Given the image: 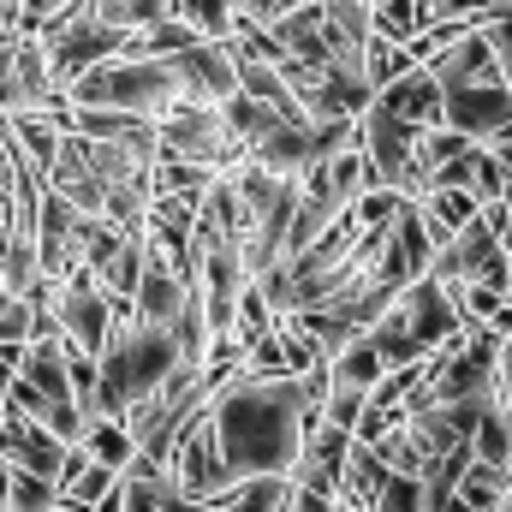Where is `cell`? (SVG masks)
<instances>
[{"mask_svg":"<svg viewBox=\"0 0 512 512\" xmlns=\"http://www.w3.org/2000/svg\"><path fill=\"white\" fill-rule=\"evenodd\" d=\"M209 423L227 477H262V471H292L304 447V393L298 376H245L233 370L209 393Z\"/></svg>","mask_w":512,"mask_h":512,"instance_id":"obj_1","label":"cell"},{"mask_svg":"<svg viewBox=\"0 0 512 512\" xmlns=\"http://www.w3.org/2000/svg\"><path fill=\"white\" fill-rule=\"evenodd\" d=\"M173 358H179V346L161 322H143V316L108 322V340L96 352V417H126L173 370Z\"/></svg>","mask_w":512,"mask_h":512,"instance_id":"obj_2","label":"cell"},{"mask_svg":"<svg viewBox=\"0 0 512 512\" xmlns=\"http://www.w3.org/2000/svg\"><path fill=\"white\" fill-rule=\"evenodd\" d=\"M66 102H96V108L155 120L179 102V78L161 54H108V60H96L90 72H78L66 84Z\"/></svg>","mask_w":512,"mask_h":512,"instance_id":"obj_3","label":"cell"},{"mask_svg":"<svg viewBox=\"0 0 512 512\" xmlns=\"http://www.w3.org/2000/svg\"><path fill=\"white\" fill-rule=\"evenodd\" d=\"M155 143H161V155H185V161H203L215 173L245 161V143L227 131L221 108L215 102H191V96H179L167 114H155Z\"/></svg>","mask_w":512,"mask_h":512,"instance_id":"obj_4","label":"cell"},{"mask_svg":"<svg viewBox=\"0 0 512 512\" xmlns=\"http://www.w3.org/2000/svg\"><path fill=\"white\" fill-rule=\"evenodd\" d=\"M161 483H167L173 495H191V501H215V495L233 483V477H227V465H221V447H215L209 405H197V411L179 423L173 447L161 453Z\"/></svg>","mask_w":512,"mask_h":512,"instance_id":"obj_5","label":"cell"},{"mask_svg":"<svg viewBox=\"0 0 512 512\" xmlns=\"http://www.w3.org/2000/svg\"><path fill=\"white\" fill-rule=\"evenodd\" d=\"M423 274H435L441 286H465V280H483V286H501L507 292V280H512V256L507 245L483 227V215H471L441 251L429 256V268Z\"/></svg>","mask_w":512,"mask_h":512,"instance_id":"obj_6","label":"cell"},{"mask_svg":"<svg viewBox=\"0 0 512 512\" xmlns=\"http://www.w3.org/2000/svg\"><path fill=\"white\" fill-rule=\"evenodd\" d=\"M54 322H60V334L72 340V352H102V340H108V322H114V298H108V286L78 262L60 286H54Z\"/></svg>","mask_w":512,"mask_h":512,"instance_id":"obj_7","label":"cell"},{"mask_svg":"<svg viewBox=\"0 0 512 512\" xmlns=\"http://www.w3.org/2000/svg\"><path fill=\"white\" fill-rule=\"evenodd\" d=\"M66 90L48 78V60H42V42L24 30L0 48V114H24V108H48L60 102Z\"/></svg>","mask_w":512,"mask_h":512,"instance_id":"obj_8","label":"cell"},{"mask_svg":"<svg viewBox=\"0 0 512 512\" xmlns=\"http://www.w3.org/2000/svg\"><path fill=\"white\" fill-rule=\"evenodd\" d=\"M411 137L417 126H405V120H393L387 108H364L358 114V149H364V161H370V179L376 185H393V191H405L411 185ZM411 197V191H405Z\"/></svg>","mask_w":512,"mask_h":512,"instance_id":"obj_9","label":"cell"},{"mask_svg":"<svg viewBox=\"0 0 512 512\" xmlns=\"http://www.w3.org/2000/svg\"><path fill=\"white\" fill-rule=\"evenodd\" d=\"M441 126L459 131V137H471V143L495 137L501 126H512V90L501 78L465 84V90H441Z\"/></svg>","mask_w":512,"mask_h":512,"instance_id":"obj_10","label":"cell"},{"mask_svg":"<svg viewBox=\"0 0 512 512\" xmlns=\"http://www.w3.org/2000/svg\"><path fill=\"white\" fill-rule=\"evenodd\" d=\"M161 60L173 66L179 96H191V102H221V96L239 90V78H233V48H227V42H191V48L161 54Z\"/></svg>","mask_w":512,"mask_h":512,"instance_id":"obj_11","label":"cell"},{"mask_svg":"<svg viewBox=\"0 0 512 512\" xmlns=\"http://www.w3.org/2000/svg\"><path fill=\"white\" fill-rule=\"evenodd\" d=\"M423 72H429L441 90H465V84H489V78H501L495 48H489V36H483L477 24H465L441 54H429V60H423Z\"/></svg>","mask_w":512,"mask_h":512,"instance_id":"obj_12","label":"cell"},{"mask_svg":"<svg viewBox=\"0 0 512 512\" xmlns=\"http://www.w3.org/2000/svg\"><path fill=\"white\" fill-rule=\"evenodd\" d=\"M370 102H376V108H387L393 120H405V126H441V84H435L423 66L399 72V78H393V84H382Z\"/></svg>","mask_w":512,"mask_h":512,"instance_id":"obj_13","label":"cell"},{"mask_svg":"<svg viewBox=\"0 0 512 512\" xmlns=\"http://www.w3.org/2000/svg\"><path fill=\"white\" fill-rule=\"evenodd\" d=\"M185 280L167 268V262H155V256H143V274H137V286H131V316H143V322H173L179 316V304H185Z\"/></svg>","mask_w":512,"mask_h":512,"instance_id":"obj_14","label":"cell"},{"mask_svg":"<svg viewBox=\"0 0 512 512\" xmlns=\"http://www.w3.org/2000/svg\"><path fill=\"white\" fill-rule=\"evenodd\" d=\"M382 477H387V465L370 453V441L352 435V453H346V465H340V477H334V501H346V507H370L376 489H382Z\"/></svg>","mask_w":512,"mask_h":512,"instance_id":"obj_15","label":"cell"},{"mask_svg":"<svg viewBox=\"0 0 512 512\" xmlns=\"http://www.w3.org/2000/svg\"><path fill=\"white\" fill-rule=\"evenodd\" d=\"M286 477L280 471H262V477H233L209 507H221V512H274L280 501H286Z\"/></svg>","mask_w":512,"mask_h":512,"instance_id":"obj_16","label":"cell"},{"mask_svg":"<svg viewBox=\"0 0 512 512\" xmlns=\"http://www.w3.org/2000/svg\"><path fill=\"white\" fill-rule=\"evenodd\" d=\"M453 495L465 501L471 512H495V501L507 495V465H489V459H465V471H459V483H453Z\"/></svg>","mask_w":512,"mask_h":512,"instance_id":"obj_17","label":"cell"},{"mask_svg":"<svg viewBox=\"0 0 512 512\" xmlns=\"http://www.w3.org/2000/svg\"><path fill=\"white\" fill-rule=\"evenodd\" d=\"M78 441H84V447H90V459H96V465H108V471H126V459L137 453V441H131V429L120 423V417H90Z\"/></svg>","mask_w":512,"mask_h":512,"instance_id":"obj_18","label":"cell"},{"mask_svg":"<svg viewBox=\"0 0 512 512\" xmlns=\"http://www.w3.org/2000/svg\"><path fill=\"white\" fill-rule=\"evenodd\" d=\"M54 507H60V489H54V477L6 465V512H54Z\"/></svg>","mask_w":512,"mask_h":512,"instance_id":"obj_19","label":"cell"},{"mask_svg":"<svg viewBox=\"0 0 512 512\" xmlns=\"http://www.w3.org/2000/svg\"><path fill=\"white\" fill-rule=\"evenodd\" d=\"M173 18H185L203 42H227L233 36V0H167Z\"/></svg>","mask_w":512,"mask_h":512,"instance_id":"obj_20","label":"cell"},{"mask_svg":"<svg viewBox=\"0 0 512 512\" xmlns=\"http://www.w3.org/2000/svg\"><path fill=\"white\" fill-rule=\"evenodd\" d=\"M471 453L489 459V465H507L512 459V417L501 411V399L477 417V429H471Z\"/></svg>","mask_w":512,"mask_h":512,"instance_id":"obj_21","label":"cell"},{"mask_svg":"<svg viewBox=\"0 0 512 512\" xmlns=\"http://www.w3.org/2000/svg\"><path fill=\"white\" fill-rule=\"evenodd\" d=\"M399 72H411V54H405L399 42H387V36L370 30V42H364V84L382 90V84H393Z\"/></svg>","mask_w":512,"mask_h":512,"instance_id":"obj_22","label":"cell"},{"mask_svg":"<svg viewBox=\"0 0 512 512\" xmlns=\"http://www.w3.org/2000/svg\"><path fill=\"white\" fill-rule=\"evenodd\" d=\"M114 483H120V471H108V465H96V459H90V465L60 489V507H66V512H90L108 489H114Z\"/></svg>","mask_w":512,"mask_h":512,"instance_id":"obj_23","label":"cell"},{"mask_svg":"<svg viewBox=\"0 0 512 512\" xmlns=\"http://www.w3.org/2000/svg\"><path fill=\"white\" fill-rule=\"evenodd\" d=\"M30 280H36V239L6 233V239H0V286L24 298V286H30Z\"/></svg>","mask_w":512,"mask_h":512,"instance_id":"obj_24","label":"cell"},{"mask_svg":"<svg viewBox=\"0 0 512 512\" xmlns=\"http://www.w3.org/2000/svg\"><path fill=\"white\" fill-rule=\"evenodd\" d=\"M90 12L102 24H114V30H143V24H155L167 12V0H90Z\"/></svg>","mask_w":512,"mask_h":512,"instance_id":"obj_25","label":"cell"},{"mask_svg":"<svg viewBox=\"0 0 512 512\" xmlns=\"http://www.w3.org/2000/svg\"><path fill=\"white\" fill-rule=\"evenodd\" d=\"M417 24H423L417 0H370V30H376V36H387V42H405Z\"/></svg>","mask_w":512,"mask_h":512,"instance_id":"obj_26","label":"cell"},{"mask_svg":"<svg viewBox=\"0 0 512 512\" xmlns=\"http://www.w3.org/2000/svg\"><path fill=\"white\" fill-rule=\"evenodd\" d=\"M501 185H507V173H501L495 155L477 143V149H471V185H465V191H471L477 203H489V197H501Z\"/></svg>","mask_w":512,"mask_h":512,"instance_id":"obj_27","label":"cell"},{"mask_svg":"<svg viewBox=\"0 0 512 512\" xmlns=\"http://www.w3.org/2000/svg\"><path fill=\"white\" fill-rule=\"evenodd\" d=\"M66 382H72V399L96 417V358L90 352H66Z\"/></svg>","mask_w":512,"mask_h":512,"instance_id":"obj_28","label":"cell"},{"mask_svg":"<svg viewBox=\"0 0 512 512\" xmlns=\"http://www.w3.org/2000/svg\"><path fill=\"white\" fill-rule=\"evenodd\" d=\"M24 328H30V310H24V298L0 286V340H24Z\"/></svg>","mask_w":512,"mask_h":512,"instance_id":"obj_29","label":"cell"},{"mask_svg":"<svg viewBox=\"0 0 512 512\" xmlns=\"http://www.w3.org/2000/svg\"><path fill=\"white\" fill-rule=\"evenodd\" d=\"M120 489H126L120 512H161L155 507V489H161V483H149V477H120Z\"/></svg>","mask_w":512,"mask_h":512,"instance_id":"obj_30","label":"cell"},{"mask_svg":"<svg viewBox=\"0 0 512 512\" xmlns=\"http://www.w3.org/2000/svg\"><path fill=\"white\" fill-rule=\"evenodd\" d=\"M280 512H334V495H322V489H286V501H280Z\"/></svg>","mask_w":512,"mask_h":512,"instance_id":"obj_31","label":"cell"},{"mask_svg":"<svg viewBox=\"0 0 512 512\" xmlns=\"http://www.w3.org/2000/svg\"><path fill=\"white\" fill-rule=\"evenodd\" d=\"M334 512H370V507H346V501H334Z\"/></svg>","mask_w":512,"mask_h":512,"instance_id":"obj_32","label":"cell"},{"mask_svg":"<svg viewBox=\"0 0 512 512\" xmlns=\"http://www.w3.org/2000/svg\"><path fill=\"white\" fill-rule=\"evenodd\" d=\"M54 512H66V507H54Z\"/></svg>","mask_w":512,"mask_h":512,"instance_id":"obj_33","label":"cell"},{"mask_svg":"<svg viewBox=\"0 0 512 512\" xmlns=\"http://www.w3.org/2000/svg\"><path fill=\"white\" fill-rule=\"evenodd\" d=\"M507 256H512V245H507Z\"/></svg>","mask_w":512,"mask_h":512,"instance_id":"obj_34","label":"cell"}]
</instances>
